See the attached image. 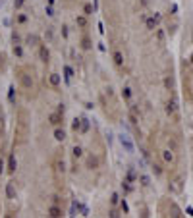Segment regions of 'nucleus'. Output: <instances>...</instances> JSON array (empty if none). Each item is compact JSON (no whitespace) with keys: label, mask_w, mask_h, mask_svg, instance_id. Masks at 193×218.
Wrapping results in <instances>:
<instances>
[{"label":"nucleus","mask_w":193,"mask_h":218,"mask_svg":"<svg viewBox=\"0 0 193 218\" xmlns=\"http://www.w3.org/2000/svg\"><path fill=\"white\" fill-rule=\"evenodd\" d=\"M39 56H41V60H42V62H48V58H50V52H48V48H46L45 45L39 48Z\"/></svg>","instance_id":"nucleus-6"},{"label":"nucleus","mask_w":193,"mask_h":218,"mask_svg":"<svg viewBox=\"0 0 193 218\" xmlns=\"http://www.w3.org/2000/svg\"><path fill=\"white\" fill-rule=\"evenodd\" d=\"M120 143H122V147L127 151V152H133L135 149H133V143L130 141V137L127 135H120Z\"/></svg>","instance_id":"nucleus-1"},{"label":"nucleus","mask_w":193,"mask_h":218,"mask_svg":"<svg viewBox=\"0 0 193 218\" xmlns=\"http://www.w3.org/2000/svg\"><path fill=\"white\" fill-rule=\"evenodd\" d=\"M89 126H91V122H89V120H81V131H83V133L89 129Z\"/></svg>","instance_id":"nucleus-25"},{"label":"nucleus","mask_w":193,"mask_h":218,"mask_svg":"<svg viewBox=\"0 0 193 218\" xmlns=\"http://www.w3.org/2000/svg\"><path fill=\"white\" fill-rule=\"evenodd\" d=\"M25 45H29V46L39 45V37H37V35H27V37H25Z\"/></svg>","instance_id":"nucleus-10"},{"label":"nucleus","mask_w":193,"mask_h":218,"mask_svg":"<svg viewBox=\"0 0 193 218\" xmlns=\"http://www.w3.org/2000/svg\"><path fill=\"white\" fill-rule=\"evenodd\" d=\"M156 39H159L160 42L164 41V31H162V29H159V31H156Z\"/></svg>","instance_id":"nucleus-31"},{"label":"nucleus","mask_w":193,"mask_h":218,"mask_svg":"<svg viewBox=\"0 0 193 218\" xmlns=\"http://www.w3.org/2000/svg\"><path fill=\"white\" fill-rule=\"evenodd\" d=\"M64 74H66V81H70L71 75H74V70H71L70 66H64Z\"/></svg>","instance_id":"nucleus-20"},{"label":"nucleus","mask_w":193,"mask_h":218,"mask_svg":"<svg viewBox=\"0 0 193 218\" xmlns=\"http://www.w3.org/2000/svg\"><path fill=\"white\" fill-rule=\"evenodd\" d=\"M75 23L79 25V27H85V25H87V16H85V14H83V16H77L75 18Z\"/></svg>","instance_id":"nucleus-12"},{"label":"nucleus","mask_w":193,"mask_h":218,"mask_svg":"<svg viewBox=\"0 0 193 218\" xmlns=\"http://www.w3.org/2000/svg\"><path fill=\"white\" fill-rule=\"evenodd\" d=\"M2 168H4V164H2V160H0V174H2Z\"/></svg>","instance_id":"nucleus-39"},{"label":"nucleus","mask_w":193,"mask_h":218,"mask_svg":"<svg viewBox=\"0 0 193 218\" xmlns=\"http://www.w3.org/2000/svg\"><path fill=\"white\" fill-rule=\"evenodd\" d=\"M62 116L64 114H60V112H52L50 116H48V122H50L52 126H60V123H62Z\"/></svg>","instance_id":"nucleus-2"},{"label":"nucleus","mask_w":193,"mask_h":218,"mask_svg":"<svg viewBox=\"0 0 193 218\" xmlns=\"http://www.w3.org/2000/svg\"><path fill=\"white\" fill-rule=\"evenodd\" d=\"M131 114H139V108H137V104H131Z\"/></svg>","instance_id":"nucleus-35"},{"label":"nucleus","mask_w":193,"mask_h":218,"mask_svg":"<svg viewBox=\"0 0 193 218\" xmlns=\"http://www.w3.org/2000/svg\"><path fill=\"white\" fill-rule=\"evenodd\" d=\"M6 197H8V199H16V187H14L12 181H10V184H6Z\"/></svg>","instance_id":"nucleus-5"},{"label":"nucleus","mask_w":193,"mask_h":218,"mask_svg":"<svg viewBox=\"0 0 193 218\" xmlns=\"http://www.w3.org/2000/svg\"><path fill=\"white\" fill-rule=\"evenodd\" d=\"M16 168H18V160H16L14 155H10V158H8V172H16Z\"/></svg>","instance_id":"nucleus-9"},{"label":"nucleus","mask_w":193,"mask_h":218,"mask_svg":"<svg viewBox=\"0 0 193 218\" xmlns=\"http://www.w3.org/2000/svg\"><path fill=\"white\" fill-rule=\"evenodd\" d=\"M21 83H23L25 87H31V85H33V81H31V79L27 77V75H23V77H21Z\"/></svg>","instance_id":"nucleus-26"},{"label":"nucleus","mask_w":193,"mask_h":218,"mask_svg":"<svg viewBox=\"0 0 193 218\" xmlns=\"http://www.w3.org/2000/svg\"><path fill=\"white\" fill-rule=\"evenodd\" d=\"M156 23H159V21H156V18H155V16L145 19V25H147V29H149V31H155V29H156Z\"/></svg>","instance_id":"nucleus-7"},{"label":"nucleus","mask_w":193,"mask_h":218,"mask_svg":"<svg viewBox=\"0 0 193 218\" xmlns=\"http://www.w3.org/2000/svg\"><path fill=\"white\" fill-rule=\"evenodd\" d=\"M54 139L56 141H64V139H66V131H64L62 127H58V126H56V129H54Z\"/></svg>","instance_id":"nucleus-8"},{"label":"nucleus","mask_w":193,"mask_h":218,"mask_svg":"<svg viewBox=\"0 0 193 218\" xmlns=\"http://www.w3.org/2000/svg\"><path fill=\"white\" fill-rule=\"evenodd\" d=\"M23 2H25V0H16V2H14V8H16V10H19L21 6H23Z\"/></svg>","instance_id":"nucleus-32"},{"label":"nucleus","mask_w":193,"mask_h":218,"mask_svg":"<svg viewBox=\"0 0 193 218\" xmlns=\"http://www.w3.org/2000/svg\"><path fill=\"white\" fill-rule=\"evenodd\" d=\"M18 21H19V23H25V21H27V16H23V14H21V16H18Z\"/></svg>","instance_id":"nucleus-34"},{"label":"nucleus","mask_w":193,"mask_h":218,"mask_svg":"<svg viewBox=\"0 0 193 218\" xmlns=\"http://www.w3.org/2000/svg\"><path fill=\"white\" fill-rule=\"evenodd\" d=\"M71 152H74V156H75V158H81V156H83V149L79 147V145H75V147L71 149Z\"/></svg>","instance_id":"nucleus-16"},{"label":"nucleus","mask_w":193,"mask_h":218,"mask_svg":"<svg viewBox=\"0 0 193 218\" xmlns=\"http://www.w3.org/2000/svg\"><path fill=\"white\" fill-rule=\"evenodd\" d=\"M189 60H191V64H193V54H191V58H189Z\"/></svg>","instance_id":"nucleus-41"},{"label":"nucleus","mask_w":193,"mask_h":218,"mask_svg":"<svg viewBox=\"0 0 193 218\" xmlns=\"http://www.w3.org/2000/svg\"><path fill=\"white\" fill-rule=\"evenodd\" d=\"M110 203H112V205H118V203H120V197H118V193H112V197H110Z\"/></svg>","instance_id":"nucleus-28"},{"label":"nucleus","mask_w":193,"mask_h":218,"mask_svg":"<svg viewBox=\"0 0 193 218\" xmlns=\"http://www.w3.org/2000/svg\"><path fill=\"white\" fill-rule=\"evenodd\" d=\"M12 39H14V42H18V41H19V35L14 31V33H12Z\"/></svg>","instance_id":"nucleus-37"},{"label":"nucleus","mask_w":193,"mask_h":218,"mask_svg":"<svg viewBox=\"0 0 193 218\" xmlns=\"http://www.w3.org/2000/svg\"><path fill=\"white\" fill-rule=\"evenodd\" d=\"M56 170H58V172H66V162H64V160H58V162H56Z\"/></svg>","instance_id":"nucleus-22"},{"label":"nucleus","mask_w":193,"mask_h":218,"mask_svg":"<svg viewBox=\"0 0 193 218\" xmlns=\"http://www.w3.org/2000/svg\"><path fill=\"white\" fill-rule=\"evenodd\" d=\"M64 212H62V208L58 205H52L50 208H48V216H52V218H60Z\"/></svg>","instance_id":"nucleus-3"},{"label":"nucleus","mask_w":193,"mask_h":218,"mask_svg":"<svg viewBox=\"0 0 193 218\" xmlns=\"http://www.w3.org/2000/svg\"><path fill=\"white\" fill-rule=\"evenodd\" d=\"M112 60H114L116 66H124V54L120 52V50H116V52L112 54Z\"/></svg>","instance_id":"nucleus-4"},{"label":"nucleus","mask_w":193,"mask_h":218,"mask_svg":"<svg viewBox=\"0 0 193 218\" xmlns=\"http://www.w3.org/2000/svg\"><path fill=\"white\" fill-rule=\"evenodd\" d=\"M108 216H112V218H116V216H120V212H118V210H110V212H108Z\"/></svg>","instance_id":"nucleus-36"},{"label":"nucleus","mask_w":193,"mask_h":218,"mask_svg":"<svg viewBox=\"0 0 193 218\" xmlns=\"http://www.w3.org/2000/svg\"><path fill=\"white\" fill-rule=\"evenodd\" d=\"M46 16H54V12H52V8H50V6L46 8Z\"/></svg>","instance_id":"nucleus-38"},{"label":"nucleus","mask_w":193,"mask_h":218,"mask_svg":"<svg viewBox=\"0 0 193 218\" xmlns=\"http://www.w3.org/2000/svg\"><path fill=\"white\" fill-rule=\"evenodd\" d=\"M162 158H164L166 162H172V160H174V152H172V151H164V152H162Z\"/></svg>","instance_id":"nucleus-15"},{"label":"nucleus","mask_w":193,"mask_h":218,"mask_svg":"<svg viewBox=\"0 0 193 218\" xmlns=\"http://www.w3.org/2000/svg\"><path fill=\"white\" fill-rule=\"evenodd\" d=\"M153 170H155V174H156V176H160V174H162V166L155 164V166H153Z\"/></svg>","instance_id":"nucleus-30"},{"label":"nucleus","mask_w":193,"mask_h":218,"mask_svg":"<svg viewBox=\"0 0 193 218\" xmlns=\"http://www.w3.org/2000/svg\"><path fill=\"white\" fill-rule=\"evenodd\" d=\"M164 85H166L168 89H172V87H174V79L172 77H166V79H164Z\"/></svg>","instance_id":"nucleus-27"},{"label":"nucleus","mask_w":193,"mask_h":218,"mask_svg":"<svg viewBox=\"0 0 193 218\" xmlns=\"http://www.w3.org/2000/svg\"><path fill=\"white\" fill-rule=\"evenodd\" d=\"M120 205H122V210H124V214H127V212H130V207H127V203H126V199H124L122 203H120Z\"/></svg>","instance_id":"nucleus-29"},{"label":"nucleus","mask_w":193,"mask_h":218,"mask_svg":"<svg viewBox=\"0 0 193 218\" xmlns=\"http://www.w3.org/2000/svg\"><path fill=\"white\" fill-rule=\"evenodd\" d=\"M71 129H74V131L77 133V131H81V120H74V123H71Z\"/></svg>","instance_id":"nucleus-17"},{"label":"nucleus","mask_w":193,"mask_h":218,"mask_svg":"<svg viewBox=\"0 0 193 218\" xmlns=\"http://www.w3.org/2000/svg\"><path fill=\"white\" fill-rule=\"evenodd\" d=\"M176 108H178V106H176V100H170V103L166 104V114H174Z\"/></svg>","instance_id":"nucleus-14"},{"label":"nucleus","mask_w":193,"mask_h":218,"mask_svg":"<svg viewBox=\"0 0 193 218\" xmlns=\"http://www.w3.org/2000/svg\"><path fill=\"white\" fill-rule=\"evenodd\" d=\"M87 166H89V168H97V166H99V158L97 156H89L87 158Z\"/></svg>","instance_id":"nucleus-13"},{"label":"nucleus","mask_w":193,"mask_h":218,"mask_svg":"<svg viewBox=\"0 0 193 218\" xmlns=\"http://www.w3.org/2000/svg\"><path fill=\"white\" fill-rule=\"evenodd\" d=\"M14 54H16L18 58H21V56H23V48H21L19 45H14Z\"/></svg>","instance_id":"nucleus-21"},{"label":"nucleus","mask_w":193,"mask_h":218,"mask_svg":"<svg viewBox=\"0 0 193 218\" xmlns=\"http://www.w3.org/2000/svg\"><path fill=\"white\" fill-rule=\"evenodd\" d=\"M127 181H130V184H131V181H135V170L133 168H130V172H127V178H126Z\"/></svg>","instance_id":"nucleus-24"},{"label":"nucleus","mask_w":193,"mask_h":218,"mask_svg":"<svg viewBox=\"0 0 193 218\" xmlns=\"http://www.w3.org/2000/svg\"><path fill=\"white\" fill-rule=\"evenodd\" d=\"M91 46H93V45H91V39H89V37H85V39L81 41V48H83V50H89Z\"/></svg>","instance_id":"nucleus-18"},{"label":"nucleus","mask_w":193,"mask_h":218,"mask_svg":"<svg viewBox=\"0 0 193 218\" xmlns=\"http://www.w3.org/2000/svg\"><path fill=\"white\" fill-rule=\"evenodd\" d=\"M122 97H124V99H130V97H131V91H130V89H124V91H122Z\"/></svg>","instance_id":"nucleus-33"},{"label":"nucleus","mask_w":193,"mask_h":218,"mask_svg":"<svg viewBox=\"0 0 193 218\" xmlns=\"http://www.w3.org/2000/svg\"><path fill=\"white\" fill-rule=\"evenodd\" d=\"M83 14H85V16H93V6L91 4H85L83 6Z\"/></svg>","instance_id":"nucleus-23"},{"label":"nucleus","mask_w":193,"mask_h":218,"mask_svg":"<svg viewBox=\"0 0 193 218\" xmlns=\"http://www.w3.org/2000/svg\"><path fill=\"white\" fill-rule=\"evenodd\" d=\"M48 81H50V85H54V87H58V85H60V81H62V79H60V75H58V74H50V77H48Z\"/></svg>","instance_id":"nucleus-11"},{"label":"nucleus","mask_w":193,"mask_h":218,"mask_svg":"<svg viewBox=\"0 0 193 218\" xmlns=\"http://www.w3.org/2000/svg\"><path fill=\"white\" fill-rule=\"evenodd\" d=\"M54 2H56V0H48V6H52Z\"/></svg>","instance_id":"nucleus-40"},{"label":"nucleus","mask_w":193,"mask_h":218,"mask_svg":"<svg viewBox=\"0 0 193 218\" xmlns=\"http://www.w3.org/2000/svg\"><path fill=\"white\" fill-rule=\"evenodd\" d=\"M139 181H141V185H149V184H151V178H149L147 174H141V176H139Z\"/></svg>","instance_id":"nucleus-19"}]
</instances>
